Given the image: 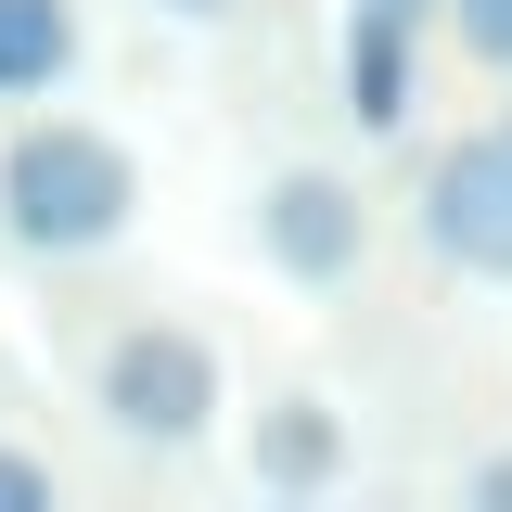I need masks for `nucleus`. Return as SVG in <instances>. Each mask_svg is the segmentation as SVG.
Segmentation results:
<instances>
[{
	"label": "nucleus",
	"mask_w": 512,
	"mask_h": 512,
	"mask_svg": "<svg viewBox=\"0 0 512 512\" xmlns=\"http://www.w3.org/2000/svg\"><path fill=\"white\" fill-rule=\"evenodd\" d=\"M128 205H141V167H128V141H103V128H26L13 154H0V231L26 256H103L128 231Z\"/></svg>",
	"instance_id": "obj_1"
},
{
	"label": "nucleus",
	"mask_w": 512,
	"mask_h": 512,
	"mask_svg": "<svg viewBox=\"0 0 512 512\" xmlns=\"http://www.w3.org/2000/svg\"><path fill=\"white\" fill-rule=\"evenodd\" d=\"M103 423H116L128 448H192L218 423V359H205V333H180V320L116 333V346H103Z\"/></svg>",
	"instance_id": "obj_2"
},
{
	"label": "nucleus",
	"mask_w": 512,
	"mask_h": 512,
	"mask_svg": "<svg viewBox=\"0 0 512 512\" xmlns=\"http://www.w3.org/2000/svg\"><path fill=\"white\" fill-rule=\"evenodd\" d=\"M423 244L474 282H512V128H474L423 167Z\"/></svg>",
	"instance_id": "obj_3"
},
{
	"label": "nucleus",
	"mask_w": 512,
	"mask_h": 512,
	"mask_svg": "<svg viewBox=\"0 0 512 512\" xmlns=\"http://www.w3.org/2000/svg\"><path fill=\"white\" fill-rule=\"evenodd\" d=\"M256 244H269L282 282H346L359 244H372V218H359V192L333 180V167H282L269 205H256Z\"/></svg>",
	"instance_id": "obj_4"
},
{
	"label": "nucleus",
	"mask_w": 512,
	"mask_h": 512,
	"mask_svg": "<svg viewBox=\"0 0 512 512\" xmlns=\"http://www.w3.org/2000/svg\"><path fill=\"white\" fill-rule=\"evenodd\" d=\"M346 116H359V128H397V116H410V13L346 0Z\"/></svg>",
	"instance_id": "obj_5"
},
{
	"label": "nucleus",
	"mask_w": 512,
	"mask_h": 512,
	"mask_svg": "<svg viewBox=\"0 0 512 512\" xmlns=\"http://www.w3.org/2000/svg\"><path fill=\"white\" fill-rule=\"evenodd\" d=\"M77 64V0H0V103L52 90Z\"/></svg>",
	"instance_id": "obj_6"
},
{
	"label": "nucleus",
	"mask_w": 512,
	"mask_h": 512,
	"mask_svg": "<svg viewBox=\"0 0 512 512\" xmlns=\"http://www.w3.org/2000/svg\"><path fill=\"white\" fill-rule=\"evenodd\" d=\"M256 474H269V487H320V474H333V410H320V397H282V410L256 423Z\"/></svg>",
	"instance_id": "obj_7"
},
{
	"label": "nucleus",
	"mask_w": 512,
	"mask_h": 512,
	"mask_svg": "<svg viewBox=\"0 0 512 512\" xmlns=\"http://www.w3.org/2000/svg\"><path fill=\"white\" fill-rule=\"evenodd\" d=\"M448 13H461V52L512 64V0H448Z\"/></svg>",
	"instance_id": "obj_8"
},
{
	"label": "nucleus",
	"mask_w": 512,
	"mask_h": 512,
	"mask_svg": "<svg viewBox=\"0 0 512 512\" xmlns=\"http://www.w3.org/2000/svg\"><path fill=\"white\" fill-rule=\"evenodd\" d=\"M0 512H52V474H39L26 448H0Z\"/></svg>",
	"instance_id": "obj_9"
},
{
	"label": "nucleus",
	"mask_w": 512,
	"mask_h": 512,
	"mask_svg": "<svg viewBox=\"0 0 512 512\" xmlns=\"http://www.w3.org/2000/svg\"><path fill=\"white\" fill-rule=\"evenodd\" d=\"M474 500H487V512H512V461H487V474H474Z\"/></svg>",
	"instance_id": "obj_10"
},
{
	"label": "nucleus",
	"mask_w": 512,
	"mask_h": 512,
	"mask_svg": "<svg viewBox=\"0 0 512 512\" xmlns=\"http://www.w3.org/2000/svg\"><path fill=\"white\" fill-rule=\"evenodd\" d=\"M372 13H410V26H423V0H372Z\"/></svg>",
	"instance_id": "obj_11"
},
{
	"label": "nucleus",
	"mask_w": 512,
	"mask_h": 512,
	"mask_svg": "<svg viewBox=\"0 0 512 512\" xmlns=\"http://www.w3.org/2000/svg\"><path fill=\"white\" fill-rule=\"evenodd\" d=\"M167 13H218V0H167Z\"/></svg>",
	"instance_id": "obj_12"
}]
</instances>
